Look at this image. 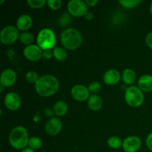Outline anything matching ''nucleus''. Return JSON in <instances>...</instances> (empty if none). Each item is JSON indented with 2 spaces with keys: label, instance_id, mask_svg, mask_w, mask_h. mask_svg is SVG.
<instances>
[{
  "label": "nucleus",
  "instance_id": "ddd939ff",
  "mask_svg": "<svg viewBox=\"0 0 152 152\" xmlns=\"http://www.w3.org/2000/svg\"><path fill=\"white\" fill-rule=\"evenodd\" d=\"M16 81V74L13 70L7 68L2 71L0 77V83L1 87H11L15 84Z\"/></svg>",
  "mask_w": 152,
  "mask_h": 152
},
{
  "label": "nucleus",
  "instance_id": "0eeeda50",
  "mask_svg": "<svg viewBox=\"0 0 152 152\" xmlns=\"http://www.w3.org/2000/svg\"><path fill=\"white\" fill-rule=\"evenodd\" d=\"M88 6L82 0H71L68 3V11L72 16L80 17L86 14Z\"/></svg>",
  "mask_w": 152,
  "mask_h": 152
},
{
  "label": "nucleus",
  "instance_id": "f257e3e1",
  "mask_svg": "<svg viewBox=\"0 0 152 152\" xmlns=\"http://www.w3.org/2000/svg\"><path fill=\"white\" fill-rule=\"evenodd\" d=\"M59 87V80L56 77L50 74L42 76L35 83L36 91L42 97L53 96L57 92Z\"/></svg>",
  "mask_w": 152,
  "mask_h": 152
},
{
  "label": "nucleus",
  "instance_id": "b1692460",
  "mask_svg": "<svg viewBox=\"0 0 152 152\" xmlns=\"http://www.w3.org/2000/svg\"><path fill=\"white\" fill-rule=\"evenodd\" d=\"M142 2L141 0H120L119 3L125 8L131 9L136 7Z\"/></svg>",
  "mask_w": 152,
  "mask_h": 152
},
{
  "label": "nucleus",
  "instance_id": "c85d7f7f",
  "mask_svg": "<svg viewBox=\"0 0 152 152\" xmlns=\"http://www.w3.org/2000/svg\"><path fill=\"white\" fill-rule=\"evenodd\" d=\"M53 56V51H51V50H42V58L45 59H51Z\"/></svg>",
  "mask_w": 152,
  "mask_h": 152
},
{
  "label": "nucleus",
  "instance_id": "f3484780",
  "mask_svg": "<svg viewBox=\"0 0 152 152\" xmlns=\"http://www.w3.org/2000/svg\"><path fill=\"white\" fill-rule=\"evenodd\" d=\"M88 105L92 111H99L102 105V101L100 96L96 94L90 95L88 99Z\"/></svg>",
  "mask_w": 152,
  "mask_h": 152
},
{
  "label": "nucleus",
  "instance_id": "2eb2a0df",
  "mask_svg": "<svg viewBox=\"0 0 152 152\" xmlns=\"http://www.w3.org/2000/svg\"><path fill=\"white\" fill-rule=\"evenodd\" d=\"M33 25V19L31 16L28 14H23L19 16L16 20V28L19 31L26 32L31 28Z\"/></svg>",
  "mask_w": 152,
  "mask_h": 152
},
{
  "label": "nucleus",
  "instance_id": "cd10ccee",
  "mask_svg": "<svg viewBox=\"0 0 152 152\" xmlns=\"http://www.w3.org/2000/svg\"><path fill=\"white\" fill-rule=\"evenodd\" d=\"M88 88L89 91L91 92V93H93L94 94L97 93V92H99V91H100L101 85L100 83H98V82L94 81L91 83Z\"/></svg>",
  "mask_w": 152,
  "mask_h": 152
},
{
  "label": "nucleus",
  "instance_id": "393cba45",
  "mask_svg": "<svg viewBox=\"0 0 152 152\" xmlns=\"http://www.w3.org/2000/svg\"><path fill=\"white\" fill-rule=\"evenodd\" d=\"M28 6L31 8L39 9L42 7L45 4H47V1L45 0H28L27 1Z\"/></svg>",
  "mask_w": 152,
  "mask_h": 152
},
{
  "label": "nucleus",
  "instance_id": "39448f33",
  "mask_svg": "<svg viewBox=\"0 0 152 152\" xmlns=\"http://www.w3.org/2000/svg\"><path fill=\"white\" fill-rule=\"evenodd\" d=\"M125 99L128 105L133 108L140 107L144 102L145 96L143 91L139 87L131 86L126 89L125 93Z\"/></svg>",
  "mask_w": 152,
  "mask_h": 152
},
{
  "label": "nucleus",
  "instance_id": "dca6fc26",
  "mask_svg": "<svg viewBox=\"0 0 152 152\" xmlns=\"http://www.w3.org/2000/svg\"><path fill=\"white\" fill-rule=\"evenodd\" d=\"M138 87L143 92L152 91V76L150 74L141 76L138 80Z\"/></svg>",
  "mask_w": 152,
  "mask_h": 152
},
{
  "label": "nucleus",
  "instance_id": "72a5a7b5",
  "mask_svg": "<svg viewBox=\"0 0 152 152\" xmlns=\"http://www.w3.org/2000/svg\"><path fill=\"white\" fill-rule=\"evenodd\" d=\"M21 152H35V151H34V150H33L32 148H31L28 147V148H24L23 150H22V151Z\"/></svg>",
  "mask_w": 152,
  "mask_h": 152
},
{
  "label": "nucleus",
  "instance_id": "1a4fd4ad",
  "mask_svg": "<svg viewBox=\"0 0 152 152\" xmlns=\"http://www.w3.org/2000/svg\"><path fill=\"white\" fill-rule=\"evenodd\" d=\"M89 93L90 91L88 90V88L83 85H76L73 86L71 90V95L73 99L79 102L88 100L90 96Z\"/></svg>",
  "mask_w": 152,
  "mask_h": 152
},
{
  "label": "nucleus",
  "instance_id": "9d476101",
  "mask_svg": "<svg viewBox=\"0 0 152 152\" xmlns=\"http://www.w3.org/2000/svg\"><path fill=\"white\" fill-rule=\"evenodd\" d=\"M23 54L28 60L36 62L42 57V50L37 45H31L24 49Z\"/></svg>",
  "mask_w": 152,
  "mask_h": 152
},
{
  "label": "nucleus",
  "instance_id": "4468645a",
  "mask_svg": "<svg viewBox=\"0 0 152 152\" xmlns=\"http://www.w3.org/2000/svg\"><path fill=\"white\" fill-rule=\"evenodd\" d=\"M121 78L122 76L120 75V72L116 69L108 70L103 75L104 83L108 86H115Z\"/></svg>",
  "mask_w": 152,
  "mask_h": 152
},
{
  "label": "nucleus",
  "instance_id": "bb28decb",
  "mask_svg": "<svg viewBox=\"0 0 152 152\" xmlns=\"http://www.w3.org/2000/svg\"><path fill=\"white\" fill-rule=\"evenodd\" d=\"M47 5L51 10H56L60 8L62 5V1L61 0H48Z\"/></svg>",
  "mask_w": 152,
  "mask_h": 152
},
{
  "label": "nucleus",
  "instance_id": "a211bd4d",
  "mask_svg": "<svg viewBox=\"0 0 152 152\" xmlns=\"http://www.w3.org/2000/svg\"><path fill=\"white\" fill-rule=\"evenodd\" d=\"M137 79L136 73L131 68H126L123 71L122 80L126 85H132L135 83Z\"/></svg>",
  "mask_w": 152,
  "mask_h": 152
},
{
  "label": "nucleus",
  "instance_id": "a878e982",
  "mask_svg": "<svg viewBox=\"0 0 152 152\" xmlns=\"http://www.w3.org/2000/svg\"><path fill=\"white\" fill-rule=\"evenodd\" d=\"M25 78H26L27 82H28V83H31V84L34 83V84H35V83L38 81L39 79V77L38 74H37L36 71H30L26 74Z\"/></svg>",
  "mask_w": 152,
  "mask_h": 152
},
{
  "label": "nucleus",
  "instance_id": "7c9ffc66",
  "mask_svg": "<svg viewBox=\"0 0 152 152\" xmlns=\"http://www.w3.org/2000/svg\"><path fill=\"white\" fill-rule=\"evenodd\" d=\"M145 43L147 46L151 50H152V32L148 33L145 37Z\"/></svg>",
  "mask_w": 152,
  "mask_h": 152
},
{
  "label": "nucleus",
  "instance_id": "aec40b11",
  "mask_svg": "<svg viewBox=\"0 0 152 152\" xmlns=\"http://www.w3.org/2000/svg\"><path fill=\"white\" fill-rule=\"evenodd\" d=\"M53 57L57 61H65L67 58V52L65 49L62 48L60 47H55L53 49Z\"/></svg>",
  "mask_w": 152,
  "mask_h": 152
},
{
  "label": "nucleus",
  "instance_id": "473e14b6",
  "mask_svg": "<svg viewBox=\"0 0 152 152\" xmlns=\"http://www.w3.org/2000/svg\"><path fill=\"white\" fill-rule=\"evenodd\" d=\"M84 16H85V18H86V19L88 21L92 20V19H94V14L92 13H91V12H87V13H86V14Z\"/></svg>",
  "mask_w": 152,
  "mask_h": 152
},
{
  "label": "nucleus",
  "instance_id": "f704fd0d",
  "mask_svg": "<svg viewBox=\"0 0 152 152\" xmlns=\"http://www.w3.org/2000/svg\"><path fill=\"white\" fill-rule=\"evenodd\" d=\"M150 12H151V16H152V2H151V6H150Z\"/></svg>",
  "mask_w": 152,
  "mask_h": 152
},
{
  "label": "nucleus",
  "instance_id": "7ed1b4c3",
  "mask_svg": "<svg viewBox=\"0 0 152 152\" xmlns=\"http://www.w3.org/2000/svg\"><path fill=\"white\" fill-rule=\"evenodd\" d=\"M29 139L28 131L23 126L15 127L9 134V142L16 150H23L27 148Z\"/></svg>",
  "mask_w": 152,
  "mask_h": 152
},
{
  "label": "nucleus",
  "instance_id": "6e6552de",
  "mask_svg": "<svg viewBox=\"0 0 152 152\" xmlns=\"http://www.w3.org/2000/svg\"><path fill=\"white\" fill-rule=\"evenodd\" d=\"M4 103L6 108L10 111H16L20 108L22 100L17 93L9 92L4 96Z\"/></svg>",
  "mask_w": 152,
  "mask_h": 152
},
{
  "label": "nucleus",
  "instance_id": "423d86ee",
  "mask_svg": "<svg viewBox=\"0 0 152 152\" xmlns=\"http://www.w3.org/2000/svg\"><path fill=\"white\" fill-rule=\"evenodd\" d=\"M19 30L13 25H7L2 28L0 33V41L3 45H10L13 44L19 39Z\"/></svg>",
  "mask_w": 152,
  "mask_h": 152
},
{
  "label": "nucleus",
  "instance_id": "f03ea898",
  "mask_svg": "<svg viewBox=\"0 0 152 152\" xmlns=\"http://www.w3.org/2000/svg\"><path fill=\"white\" fill-rule=\"evenodd\" d=\"M61 42L65 49L74 50L80 47L83 42V37L77 28H68L61 34Z\"/></svg>",
  "mask_w": 152,
  "mask_h": 152
},
{
  "label": "nucleus",
  "instance_id": "9b49d317",
  "mask_svg": "<svg viewBox=\"0 0 152 152\" xmlns=\"http://www.w3.org/2000/svg\"><path fill=\"white\" fill-rule=\"evenodd\" d=\"M142 145L140 138L137 136L126 137L123 142V149L125 152H137L139 151Z\"/></svg>",
  "mask_w": 152,
  "mask_h": 152
},
{
  "label": "nucleus",
  "instance_id": "412c9836",
  "mask_svg": "<svg viewBox=\"0 0 152 152\" xmlns=\"http://www.w3.org/2000/svg\"><path fill=\"white\" fill-rule=\"evenodd\" d=\"M123 141H122V140L119 137L112 136L108 138L107 143L111 148L117 149V148H120V147H123Z\"/></svg>",
  "mask_w": 152,
  "mask_h": 152
},
{
  "label": "nucleus",
  "instance_id": "c9c22d12",
  "mask_svg": "<svg viewBox=\"0 0 152 152\" xmlns=\"http://www.w3.org/2000/svg\"><path fill=\"white\" fill-rule=\"evenodd\" d=\"M4 1H0V4H2V3L4 2Z\"/></svg>",
  "mask_w": 152,
  "mask_h": 152
},
{
  "label": "nucleus",
  "instance_id": "20e7f679",
  "mask_svg": "<svg viewBox=\"0 0 152 152\" xmlns=\"http://www.w3.org/2000/svg\"><path fill=\"white\" fill-rule=\"evenodd\" d=\"M37 45L42 50H51L55 48L56 36L50 28H43L39 32L37 38Z\"/></svg>",
  "mask_w": 152,
  "mask_h": 152
},
{
  "label": "nucleus",
  "instance_id": "6ab92c4d",
  "mask_svg": "<svg viewBox=\"0 0 152 152\" xmlns=\"http://www.w3.org/2000/svg\"><path fill=\"white\" fill-rule=\"evenodd\" d=\"M68 107L66 102L63 100H59L53 105V111L57 117H63L68 112Z\"/></svg>",
  "mask_w": 152,
  "mask_h": 152
},
{
  "label": "nucleus",
  "instance_id": "c756f323",
  "mask_svg": "<svg viewBox=\"0 0 152 152\" xmlns=\"http://www.w3.org/2000/svg\"><path fill=\"white\" fill-rule=\"evenodd\" d=\"M145 144H146L147 148L152 151V132L147 136L146 140H145Z\"/></svg>",
  "mask_w": 152,
  "mask_h": 152
},
{
  "label": "nucleus",
  "instance_id": "4be33fe9",
  "mask_svg": "<svg viewBox=\"0 0 152 152\" xmlns=\"http://www.w3.org/2000/svg\"><path fill=\"white\" fill-rule=\"evenodd\" d=\"M28 146L33 150H39L42 146V141L38 137H31L28 141Z\"/></svg>",
  "mask_w": 152,
  "mask_h": 152
},
{
  "label": "nucleus",
  "instance_id": "2f4dec72",
  "mask_svg": "<svg viewBox=\"0 0 152 152\" xmlns=\"http://www.w3.org/2000/svg\"><path fill=\"white\" fill-rule=\"evenodd\" d=\"M99 1L98 0H86V3L88 7H94L98 4Z\"/></svg>",
  "mask_w": 152,
  "mask_h": 152
},
{
  "label": "nucleus",
  "instance_id": "5701e85b",
  "mask_svg": "<svg viewBox=\"0 0 152 152\" xmlns=\"http://www.w3.org/2000/svg\"><path fill=\"white\" fill-rule=\"evenodd\" d=\"M19 39H20L21 42L28 46L32 45L34 38L32 34L26 31V32H22L20 34V36H19Z\"/></svg>",
  "mask_w": 152,
  "mask_h": 152
},
{
  "label": "nucleus",
  "instance_id": "f8f14e48",
  "mask_svg": "<svg viewBox=\"0 0 152 152\" xmlns=\"http://www.w3.org/2000/svg\"><path fill=\"white\" fill-rule=\"evenodd\" d=\"M62 129V123L57 117H52L47 122L45 126L46 134L50 136H55L60 133Z\"/></svg>",
  "mask_w": 152,
  "mask_h": 152
}]
</instances>
